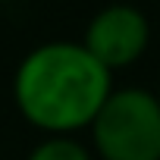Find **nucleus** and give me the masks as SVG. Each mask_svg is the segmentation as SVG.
<instances>
[{
    "label": "nucleus",
    "mask_w": 160,
    "mask_h": 160,
    "mask_svg": "<svg viewBox=\"0 0 160 160\" xmlns=\"http://www.w3.org/2000/svg\"><path fill=\"white\" fill-rule=\"evenodd\" d=\"M154 94H157V101H160V88H157V91H154Z\"/></svg>",
    "instance_id": "obj_5"
},
{
    "label": "nucleus",
    "mask_w": 160,
    "mask_h": 160,
    "mask_svg": "<svg viewBox=\"0 0 160 160\" xmlns=\"http://www.w3.org/2000/svg\"><path fill=\"white\" fill-rule=\"evenodd\" d=\"M82 47L107 69H126L138 63L151 47V22L132 3H110L98 10L82 35Z\"/></svg>",
    "instance_id": "obj_3"
},
{
    "label": "nucleus",
    "mask_w": 160,
    "mask_h": 160,
    "mask_svg": "<svg viewBox=\"0 0 160 160\" xmlns=\"http://www.w3.org/2000/svg\"><path fill=\"white\" fill-rule=\"evenodd\" d=\"M25 160H91V151L75 135H44Z\"/></svg>",
    "instance_id": "obj_4"
},
{
    "label": "nucleus",
    "mask_w": 160,
    "mask_h": 160,
    "mask_svg": "<svg viewBox=\"0 0 160 160\" xmlns=\"http://www.w3.org/2000/svg\"><path fill=\"white\" fill-rule=\"evenodd\" d=\"M113 91L107 72L82 41H47L32 47L13 75V98L22 119L44 135H75L91 126Z\"/></svg>",
    "instance_id": "obj_1"
},
{
    "label": "nucleus",
    "mask_w": 160,
    "mask_h": 160,
    "mask_svg": "<svg viewBox=\"0 0 160 160\" xmlns=\"http://www.w3.org/2000/svg\"><path fill=\"white\" fill-rule=\"evenodd\" d=\"M88 132L101 160H160V101L148 88H113Z\"/></svg>",
    "instance_id": "obj_2"
}]
</instances>
